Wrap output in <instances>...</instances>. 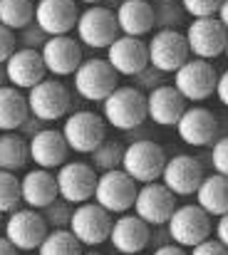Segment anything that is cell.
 <instances>
[{
  "label": "cell",
  "mask_w": 228,
  "mask_h": 255,
  "mask_svg": "<svg viewBox=\"0 0 228 255\" xmlns=\"http://www.w3.org/2000/svg\"><path fill=\"white\" fill-rule=\"evenodd\" d=\"M20 196H22L25 208H32V211L47 208L52 201L60 198L55 173L52 171H45V169L25 171V176L20 178Z\"/></svg>",
  "instance_id": "25"
},
{
  "label": "cell",
  "mask_w": 228,
  "mask_h": 255,
  "mask_svg": "<svg viewBox=\"0 0 228 255\" xmlns=\"http://www.w3.org/2000/svg\"><path fill=\"white\" fill-rule=\"evenodd\" d=\"M72 211H75V206H72V203H67V201L57 198V201H52L47 208H42L40 213H42V218H45V223H47V228H50V231H60V228H70Z\"/></svg>",
  "instance_id": "34"
},
{
  "label": "cell",
  "mask_w": 228,
  "mask_h": 255,
  "mask_svg": "<svg viewBox=\"0 0 228 255\" xmlns=\"http://www.w3.org/2000/svg\"><path fill=\"white\" fill-rule=\"evenodd\" d=\"M72 85L82 99L104 102L119 87V75L112 70L107 60L89 57V60H82V65L77 67V72L72 75Z\"/></svg>",
  "instance_id": "5"
},
{
  "label": "cell",
  "mask_w": 228,
  "mask_h": 255,
  "mask_svg": "<svg viewBox=\"0 0 228 255\" xmlns=\"http://www.w3.org/2000/svg\"><path fill=\"white\" fill-rule=\"evenodd\" d=\"M17 47H22V50H42V45L47 42V35L32 22V25H27V27H22L17 35Z\"/></svg>",
  "instance_id": "37"
},
{
  "label": "cell",
  "mask_w": 228,
  "mask_h": 255,
  "mask_svg": "<svg viewBox=\"0 0 228 255\" xmlns=\"http://www.w3.org/2000/svg\"><path fill=\"white\" fill-rule=\"evenodd\" d=\"M72 107V94L60 80H42L27 92V109L40 122H57Z\"/></svg>",
  "instance_id": "10"
},
{
  "label": "cell",
  "mask_w": 228,
  "mask_h": 255,
  "mask_svg": "<svg viewBox=\"0 0 228 255\" xmlns=\"http://www.w3.org/2000/svg\"><path fill=\"white\" fill-rule=\"evenodd\" d=\"M35 22V2L32 0H0V25L20 32L22 27Z\"/></svg>",
  "instance_id": "30"
},
{
  "label": "cell",
  "mask_w": 228,
  "mask_h": 255,
  "mask_svg": "<svg viewBox=\"0 0 228 255\" xmlns=\"http://www.w3.org/2000/svg\"><path fill=\"white\" fill-rule=\"evenodd\" d=\"M186 109V99L174 85H161L147 94V117L159 127H176Z\"/></svg>",
  "instance_id": "24"
},
{
  "label": "cell",
  "mask_w": 228,
  "mask_h": 255,
  "mask_svg": "<svg viewBox=\"0 0 228 255\" xmlns=\"http://www.w3.org/2000/svg\"><path fill=\"white\" fill-rule=\"evenodd\" d=\"M179 2H181L184 12L191 15L194 20H199V17H216L221 5H224V0H179Z\"/></svg>",
  "instance_id": "36"
},
{
  "label": "cell",
  "mask_w": 228,
  "mask_h": 255,
  "mask_svg": "<svg viewBox=\"0 0 228 255\" xmlns=\"http://www.w3.org/2000/svg\"><path fill=\"white\" fill-rule=\"evenodd\" d=\"M184 7L181 2H159L154 7V27L159 30H179L184 20Z\"/></svg>",
  "instance_id": "35"
},
{
  "label": "cell",
  "mask_w": 228,
  "mask_h": 255,
  "mask_svg": "<svg viewBox=\"0 0 228 255\" xmlns=\"http://www.w3.org/2000/svg\"><path fill=\"white\" fill-rule=\"evenodd\" d=\"M102 119L127 134L139 129L147 122V94L137 87H117L102 102Z\"/></svg>",
  "instance_id": "1"
},
{
  "label": "cell",
  "mask_w": 228,
  "mask_h": 255,
  "mask_svg": "<svg viewBox=\"0 0 228 255\" xmlns=\"http://www.w3.org/2000/svg\"><path fill=\"white\" fill-rule=\"evenodd\" d=\"M112 213H107L102 206L97 203H82L75 206L72 211V221H70V233L87 248L102 246L109 241L112 233Z\"/></svg>",
  "instance_id": "14"
},
{
  "label": "cell",
  "mask_w": 228,
  "mask_h": 255,
  "mask_svg": "<svg viewBox=\"0 0 228 255\" xmlns=\"http://www.w3.org/2000/svg\"><path fill=\"white\" fill-rule=\"evenodd\" d=\"M211 166H214V173L228 176V134L219 136L216 144L211 146Z\"/></svg>",
  "instance_id": "38"
},
{
  "label": "cell",
  "mask_w": 228,
  "mask_h": 255,
  "mask_svg": "<svg viewBox=\"0 0 228 255\" xmlns=\"http://www.w3.org/2000/svg\"><path fill=\"white\" fill-rule=\"evenodd\" d=\"M219 20H221V25L228 30V0H224V5H221V10H219V15H216Z\"/></svg>",
  "instance_id": "47"
},
{
  "label": "cell",
  "mask_w": 228,
  "mask_h": 255,
  "mask_svg": "<svg viewBox=\"0 0 228 255\" xmlns=\"http://www.w3.org/2000/svg\"><path fill=\"white\" fill-rule=\"evenodd\" d=\"M107 122L89 112V109H79V112H72L65 124H62V136L70 146V151H77V154H92L104 139H107Z\"/></svg>",
  "instance_id": "7"
},
{
  "label": "cell",
  "mask_w": 228,
  "mask_h": 255,
  "mask_svg": "<svg viewBox=\"0 0 228 255\" xmlns=\"http://www.w3.org/2000/svg\"><path fill=\"white\" fill-rule=\"evenodd\" d=\"M166 231H169L171 243L191 251L194 246L211 238L214 223H211V216L204 208H199L196 203H184V206H176V211L171 213Z\"/></svg>",
  "instance_id": "3"
},
{
  "label": "cell",
  "mask_w": 228,
  "mask_h": 255,
  "mask_svg": "<svg viewBox=\"0 0 228 255\" xmlns=\"http://www.w3.org/2000/svg\"><path fill=\"white\" fill-rule=\"evenodd\" d=\"M2 228H5V218L0 216V236H2Z\"/></svg>",
  "instance_id": "50"
},
{
  "label": "cell",
  "mask_w": 228,
  "mask_h": 255,
  "mask_svg": "<svg viewBox=\"0 0 228 255\" xmlns=\"http://www.w3.org/2000/svg\"><path fill=\"white\" fill-rule=\"evenodd\" d=\"M27 117H30L27 97L10 85L0 87V134L17 131Z\"/></svg>",
  "instance_id": "28"
},
{
  "label": "cell",
  "mask_w": 228,
  "mask_h": 255,
  "mask_svg": "<svg viewBox=\"0 0 228 255\" xmlns=\"http://www.w3.org/2000/svg\"><path fill=\"white\" fill-rule=\"evenodd\" d=\"M77 2H87V5H97V2H102V0H77Z\"/></svg>",
  "instance_id": "49"
},
{
  "label": "cell",
  "mask_w": 228,
  "mask_h": 255,
  "mask_svg": "<svg viewBox=\"0 0 228 255\" xmlns=\"http://www.w3.org/2000/svg\"><path fill=\"white\" fill-rule=\"evenodd\" d=\"M216 97H219V102H221L224 107H228V70L219 75V82H216Z\"/></svg>",
  "instance_id": "44"
},
{
  "label": "cell",
  "mask_w": 228,
  "mask_h": 255,
  "mask_svg": "<svg viewBox=\"0 0 228 255\" xmlns=\"http://www.w3.org/2000/svg\"><path fill=\"white\" fill-rule=\"evenodd\" d=\"M204 181V166L191 154H176L166 159V166L161 173V183L174 196H196L199 186Z\"/></svg>",
  "instance_id": "17"
},
{
  "label": "cell",
  "mask_w": 228,
  "mask_h": 255,
  "mask_svg": "<svg viewBox=\"0 0 228 255\" xmlns=\"http://www.w3.org/2000/svg\"><path fill=\"white\" fill-rule=\"evenodd\" d=\"M219 72L206 60H189L184 67L174 72V87L186 102H206L211 94H216Z\"/></svg>",
  "instance_id": "13"
},
{
  "label": "cell",
  "mask_w": 228,
  "mask_h": 255,
  "mask_svg": "<svg viewBox=\"0 0 228 255\" xmlns=\"http://www.w3.org/2000/svg\"><path fill=\"white\" fill-rule=\"evenodd\" d=\"M17 208H22L20 178L15 173L0 171V216H10Z\"/></svg>",
  "instance_id": "33"
},
{
  "label": "cell",
  "mask_w": 228,
  "mask_h": 255,
  "mask_svg": "<svg viewBox=\"0 0 228 255\" xmlns=\"http://www.w3.org/2000/svg\"><path fill=\"white\" fill-rule=\"evenodd\" d=\"M77 40L79 45H87L92 50H107L119 37L117 15L107 5H89L77 17Z\"/></svg>",
  "instance_id": "4"
},
{
  "label": "cell",
  "mask_w": 228,
  "mask_h": 255,
  "mask_svg": "<svg viewBox=\"0 0 228 255\" xmlns=\"http://www.w3.org/2000/svg\"><path fill=\"white\" fill-rule=\"evenodd\" d=\"M189 255H228V248L226 246H221L216 238H209V241H204V243L194 246Z\"/></svg>",
  "instance_id": "41"
},
{
  "label": "cell",
  "mask_w": 228,
  "mask_h": 255,
  "mask_svg": "<svg viewBox=\"0 0 228 255\" xmlns=\"http://www.w3.org/2000/svg\"><path fill=\"white\" fill-rule=\"evenodd\" d=\"M112 70L122 77H137L142 70L149 67V50L147 42L142 37H127L119 35L109 47H107V57H104Z\"/></svg>",
  "instance_id": "18"
},
{
  "label": "cell",
  "mask_w": 228,
  "mask_h": 255,
  "mask_svg": "<svg viewBox=\"0 0 228 255\" xmlns=\"http://www.w3.org/2000/svg\"><path fill=\"white\" fill-rule=\"evenodd\" d=\"M45 70L55 77H67L75 75L77 67L82 65V45L79 40L70 35H60V37H47V42L40 50Z\"/></svg>",
  "instance_id": "20"
},
{
  "label": "cell",
  "mask_w": 228,
  "mask_h": 255,
  "mask_svg": "<svg viewBox=\"0 0 228 255\" xmlns=\"http://www.w3.org/2000/svg\"><path fill=\"white\" fill-rule=\"evenodd\" d=\"M77 17H79L77 0H40V2H35V25L47 37L70 35V30H75Z\"/></svg>",
  "instance_id": "19"
},
{
  "label": "cell",
  "mask_w": 228,
  "mask_h": 255,
  "mask_svg": "<svg viewBox=\"0 0 228 255\" xmlns=\"http://www.w3.org/2000/svg\"><path fill=\"white\" fill-rule=\"evenodd\" d=\"M32 2H40V0H32Z\"/></svg>",
  "instance_id": "54"
},
{
  "label": "cell",
  "mask_w": 228,
  "mask_h": 255,
  "mask_svg": "<svg viewBox=\"0 0 228 255\" xmlns=\"http://www.w3.org/2000/svg\"><path fill=\"white\" fill-rule=\"evenodd\" d=\"M161 85H164V75L149 65L147 70H142V72L134 77V85L132 87H137L139 92H144V89H147V94H149L152 89H156V87H161Z\"/></svg>",
  "instance_id": "39"
},
{
  "label": "cell",
  "mask_w": 228,
  "mask_h": 255,
  "mask_svg": "<svg viewBox=\"0 0 228 255\" xmlns=\"http://www.w3.org/2000/svg\"><path fill=\"white\" fill-rule=\"evenodd\" d=\"M42 129H47V127H45V122H40L37 117H32V114H30V117L22 122V127L17 129V134H20V136H25V139L30 141V139H32L35 134H40Z\"/></svg>",
  "instance_id": "42"
},
{
  "label": "cell",
  "mask_w": 228,
  "mask_h": 255,
  "mask_svg": "<svg viewBox=\"0 0 228 255\" xmlns=\"http://www.w3.org/2000/svg\"><path fill=\"white\" fill-rule=\"evenodd\" d=\"M149 65L161 75H174L179 67L189 62V45L186 35L179 30H156L147 42Z\"/></svg>",
  "instance_id": "11"
},
{
  "label": "cell",
  "mask_w": 228,
  "mask_h": 255,
  "mask_svg": "<svg viewBox=\"0 0 228 255\" xmlns=\"http://www.w3.org/2000/svg\"><path fill=\"white\" fill-rule=\"evenodd\" d=\"M196 206L204 208L211 218H221L228 213V176L211 173L204 176L196 191Z\"/></svg>",
  "instance_id": "27"
},
{
  "label": "cell",
  "mask_w": 228,
  "mask_h": 255,
  "mask_svg": "<svg viewBox=\"0 0 228 255\" xmlns=\"http://www.w3.org/2000/svg\"><path fill=\"white\" fill-rule=\"evenodd\" d=\"M174 211H176V196L161 181L139 186L134 201V216H139L147 226L152 228L166 226Z\"/></svg>",
  "instance_id": "15"
},
{
  "label": "cell",
  "mask_w": 228,
  "mask_h": 255,
  "mask_svg": "<svg viewBox=\"0 0 228 255\" xmlns=\"http://www.w3.org/2000/svg\"><path fill=\"white\" fill-rule=\"evenodd\" d=\"M82 255H102V253H94V251H92V253H82Z\"/></svg>",
  "instance_id": "52"
},
{
  "label": "cell",
  "mask_w": 228,
  "mask_h": 255,
  "mask_svg": "<svg viewBox=\"0 0 228 255\" xmlns=\"http://www.w3.org/2000/svg\"><path fill=\"white\" fill-rule=\"evenodd\" d=\"M47 233H50V228H47L42 213L40 211H32V208H17V211H12L5 218V228H2V236L15 246L17 253L20 251L22 253L37 251Z\"/></svg>",
  "instance_id": "8"
},
{
  "label": "cell",
  "mask_w": 228,
  "mask_h": 255,
  "mask_svg": "<svg viewBox=\"0 0 228 255\" xmlns=\"http://www.w3.org/2000/svg\"><path fill=\"white\" fill-rule=\"evenodd\" d=\"M214 233H216V241L228 248V213L219 218V223L214 226Z\"/></svg>",
  "instance_id": "43"
},
{
  "label": "cell",
  "mask_w": 228,
  "mask_h": 255,
  "mask_svg": "<svg viewBox=\"0 0 228 255\" xmlns=\"http://www.w3.org/2000/svg\"><path fill=\"white\" fill-rule=\"evenodd\" d=\"M89 164L92 169L99 171V173H107V171H117L122 169V159H124V144L117 141V139H104L92 154H89Z\"/></svg>",
  "instance_id": "31"
},
{
  "label": "cell",
  "mask_w": 228,
  "mask_h": 255,
  "mask_svg": "<svg viewBox=\"0 0 228 255\" xmlns=\"http://www.w3.org/2000/svg\"><path fill=\"white\" fill-rule=\"evenodd\" d=\"M7 85V77H5V65H0V87Z\"/></svg>",
  "instance_id": "48"
},
{
  "label": "cell",
  "mask_w": 228,
  "mask_h": 255,
  "mask_svg": "<svg viewBox=\"0 0 228 255\" xmlns=\"http://www.w3.org/2000/svg\"><path fill=\"white\" fill-rule=\"evenodd\" d=\"M226 57H228V45H226Z\"/></svg>",
  "instance_id": "53"
},
{
  "label": "cell",
  "mask_w": 228,
  "mask_h": 255,
  "mask_svg": "<svg viewBox=\"0 0 228 255\" xmlns=\"http://www.w3.org/2000/svg\"><path fill=\"white\" fill-rule=\"evenodd\" d=\"M30 161V146L27 139L20 136L17 131H5L0 134V171L15 173L25 169Z\"/></svg>",
  "instance_id": "29"
},
{
  "label": "cell",
  "mask_w": 228,
  "mask_h": 255,
  "mask_svg": "<svg viewBox=\"0 0 228 255\" xmlns=\"http://www.w3.org/2000/svg\"><path fill=\"white\" fill-rule=\"evenodd\" d=\"M109 243L119 255H142V251L152 243V226H147L134 213H124L112 223Z\"/></svg>",
  "instance_id": "21"
},
{
  "label": "cell",
  "mask_w": 228,
  "mask_h": 255,
  "mask_svg": "<svg viewBox=\"0 0 228 255\" xmlns=\"http://www.w3.org/2000/svg\"><path fill=\"white\" fill-rule=\"evenodd\" d=\"M166 166V154L154 139H134L124 146L122 171L137 183H154L161 178Z\"/></svg>",
  "instance_id": "2"
},
{
  "label": "cell",
  "mask_w": 228,
  "mask_h": 255,
  "mask_svg": "<svg viewBox=\"0 0 228 255\" xmlns=\"http://www.w3.org/2000/svg\"><path fill=\"white\" fill-rule=\"evenodd\" d=\"M0 255H17V251H15V246L5 238V236H0Z\"/></svg>",
  "instance_id": "46"
},
{
  "label": "cell",
  "mask_w": 228,
  "mask_h": 255,
  "mask_svg": "<svg viewBox=\"0 0 228 255\" xmlns=\"http://www.w3.org/2000/svg\"><path fill=\"white\" fill-rule=\"evenodd\" d=\"M152 255H189V253H186V248H181L176 243H166V246H159Z\"/></svg>",
  "instance_id": "45"
},
{
  "label": "cell",
  "mask_w": 228,
  "mask_h": 255,
  "mask_svg": "<svg viewBox=\"0 0 228 255\" xmlns=\"http://www.w3.org/2000/svg\"><path fill=\"white\" fill-rule=\"evenodd\" d=\"M179 139L194 149L214 146L219 139V119L206 107H189L176 124Z\"/></svg>",
  "instance_id": "16"
},
{
  "label": "cell",
  "mask_w": 228,
  "mask_h": 255,
  "mask_svg": "<svg viewBox=\"0 0 228 255\" xmlns=\"http://www.w3.org/2000/svg\"><path fill=\"white\" fill-rule=\"evenodd\" d=\"M45 62H42V55L37 50H22L17 47L10 60L5 62V77H7V85L15 87V89H32L35 85H40L45 80Z\"/></svg>",
  "instance_id": "22"
},
{
  "label": "cell",
  "mask_w": 228,
  "mask_h": 255,
  "mask_svg": "<svg viewBox=\"0 0 228 255\" xmlns=\"http://www.w3.org/2000/svg\"><path fill=\"white\" fill-rule=\"evenodd\" d=\"M186 45L189 55L196 60H214L226 52L228 45V30L221 25L219 17H199L186 25Z\"/></svg>",
  "instance_id": "9"
},
{
  "label": "cell",
  "mask_w": 228,
  "mask_h": 255,
  "mask_svg": "<svg viewBox=\"0 0 228 255\" xmlns=\"http://www.w3.org/2000/svg\"><path fill=\"white\" fill-rule=\"evenodd\" d=\"M139 183L129 178L122 169L99 173L97 188H94V203L102 206L107 213H119L124 216L129 208H134Z\"/></svg>",
  "instance_id": "6"
},
{
  "label": "cell",
  "mask_w": 228,
  "mask_h": 255,
  "mask_svg": "<svg viewBox=\"0 0 228 255\" xmlns=\"http://www.w3.org/2000/svg\"><path fill=\"white\" fill-rule=\"evenodd\" d=\"M156 2H179V0H156Z\"/></svg>",
  "instance_id": "51"
},
{
  "label": "cell",
  "mask_w": 228,
  "mask_h": 255,
  "mask_svg": "<svg viewBox=\"0 0 228 255\" xmlns=\"http://www.w3.org/2000/svg\"><path fill=\"white\" fill-rule=\"evenodd\" d=\"M15 50H17V37H15V32L0 25V65H5Z\"/></svg>",
  "instance_id": "40"
},
{
  "label": "cell",
  "mask_w": 228,
  "mask_h": 255,
  "mask_svg": "<svg viewBox=\"0 0 228 255\" xmlns=\"http://www.w3.org/2000/svg\"><path fill=\"white\" fill-rule=\"evenodd\" d=\"M114 15L119 32L127 37H144L154 30V5L147 0H122Z\"/></svg>",
  "instance_id": "26"
},
{
  "label": "cell",
  "mask_w": 228,
  "mask_h": 255,
  "mask_svg": "<svg viewBox=\"0 0 228 255\" xmlns=\"http://www.w3.org/2000/svg\"><path fill=\"white\" fill-rule=\"evenodd\" d=\"M30 161L37 166V169H45V171H52V169H60L62 164H67V141L62 136L60 129H42L40 134H35L30 141Z\"/></svg>",
  "instance_id": "23"
},
{
  "label": "cell",
  "mask_w": 228,
  "mask_h": 255,
  "mask_svg": "<svg viewBox=\"0 0 228 255\" xmlns=\"http://www.w3.org/2000/svg\"><path fill=\"white\" fill-rule=\"evenodd\" d=\"M55 178H57L60 198L72 203V206H82V203H89L94 198V188H97L99 173L92 169V164L67 161V164H62L57 169Z\"/></svg>",
  "instance_id": "12"
},
{
  "label": "cell",
  "mask_w": 228,
  "mask_h": 255,
  "mask_svg": "<svg viewBox=\"0 0 228 255\" xmlns=\"http://www.w3.org/2000/svg\"><path fill=\"white\" fill-rule=\"evenodd\" d=\"M37 255H82V243L70 233V228L50 231L40 243Z\"/></svg>",
  "instance_id": "32"
}]
</instances>
